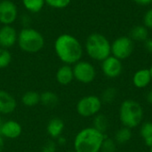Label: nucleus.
Listing matches in <instances>:
<instances>
[{
  "label": "nucleus",
  "mask_w": 152,
  "mask_h": 152,
  "mask_svg": "<svg viewBox=\"0 0 152 152\" xmlns=\"http://www.w3.org/2000/svg\"><path fill=\"white\" fill-rule=\"evenodd\" d=\"M53 49L58 59L63 64L70 66L81 61L84 54V46L81 42L76 37L68 33L57 37L53 44Z\"/></svg>",
  "instance_id": "obj_1"
},
{
  "label": "nucleus",
  "mask_w": 152,
  "mask_h": 152,
  "mask_svg": "<svg viewBox=\"0 0 152 152\" xmlns=\"http://www.w3.org/2000/svg\"><path fill=\"white\" fill-rule=\"evenodd\" d=\"M105 138V134L94 127H85L74 138V151L77 152H100Z\"/></svg>",
  "instance_id": "obj_2"
},
{
  "label": "nucleus",
  "mask_w": 152,
  "mask_h": 152,
  "mask_svg": "<svg viewBox=\"0 0 152 152\" xmlns=\"http://www.w3.org/2000/svg\"><path fill=\"white\" fill-rule=\"evenodd\" d=\"M110 46L111 44L110 40L104 35L94 32L87 37L85 42L84 50L90 59L102 62L111 55Z\"/></svg>",
  "instance_id": "obj_3"
},
{
  "label": "nucleus",
  "mask_w": 152,
  "mask_h": 152,
  "mask_svg": "<svg viewBox=\"0 0 152 152\" xmlns=\"http://www.w3.org/2000/svg\"><path fill=\"white\" fill-rule=\"evenodd\" d=\"M143 116V108L137 101L127 99L120 104L118 117L123 126L130 129L138 127L142 122Z\"/></svg>",
  "instance_id": "obj_4"
},
{
  "label": "nucleus",
  "mask_w": 152,
  "mask_h": 152,
  "mask_svg": "<svg viewBox=\"0 0 152 152\" xmlns=\"http://www.w3.org/2000/svg\"><path fill=\"white\" fill-rule=\"evenodd\" d=\"M45 45V37L37 29L32 27L22 28L18 31L17 45L27 53H39Z\"/></svg>",
  "instance_id": "obj_5"
},
{
  "label": "nucleus",
  "mask_w": 152,
  "mask_h": 152,
  "mask_svg": "<svg viewBox=\"0 0 152 152\" xmlns=\"http://www.w3.org/2000/svg\"><path fill=\"white\" fill-rule=\"evenodd\" d=\"M102 104L103 103L99 96L89 94L78 100L76 105V110L82 118H94L100 113Z\"/></svg>",
  "instance_id": "obj_6"
},
{
  "label": "nucleus",
  "mask_w": 152,
  "mask_h": 152,
  "mask_svg": "<svg viewBox=\"0 0 152 152\" xmlns=\"http://www.w3.org/2000/svg\"><path fill=\"white\" fill-rule=\"evenodd\" d=\"M74 79L81 84H91L96 78V69L93 63L81 60L72 66Z\"/></svg>",
  "instance_id": "obj_7"
},
{
  "label": "nucleus",
  "mask_w": 152,
  "mask_h": 152,
  "mask_svg": "<svg viewBox=\"0 0 152 152\" xmlns=\"http://www.w3.org/2000/svg\"><path fill=\"white\" fill-rule=\"evenodd\" d=\"M134 41L127 36H122L116 38L110 46L111 55L120 61L128 59L134 53Z\"/></svg>",
  "instance_id": "obj_8"
},
{
  "label": "nucleus",
  "mask_w": 152,
  "mask_h": 152,
  "mask_svg": "<svg viewBox=\"0 0 152 152\" xmlns=\"http://www.w3.org/2000/svg\"><path fill=\"white\" fill-rule=\"evenodd\" d=\"M19 19V9L12 0H0V25H12Z\"/></svg>",
  "instance_id": "obj_9"
},
{
  "label": "nucleus",
  "mask_w": 152,
  "mask_h": 152,
  "mask_svg": "<svg viewBox=\"0 0 152 152\" xmlns=\"http://www.w3.org/2000/svg\"><path fill=\"white\" fill-rule=\"evenodd\" d=\"M101 69L103 75L108 78H117L118 77L123 71V64L122 61L118 58L110 55L104 61H102Z\"/></svg>",
  "instance_id": "obj_10"
},
{
  "label": "nucleus",
  "mask_w": 152,
  "mask_h": 152,
  "mask_svg": "<svg viewBox=\"0 0 152 152\" xmlns=\"http://www.w3.org/2000/svg\"><path fill=\"white\" fill-rule=\"evenodd\" d=\"M18 31L12 25L0 26V48L10 49L17 45Z\"/></svg>",
  "instance_id": "obj_11"
},
{
  "label": "nucleus",
  "mask_w": 152,
  "mask_h": 152,
  "mask_svg": "<svg viewBox=\"0 0 152 152\" xmlns=\"http://www.w3.org/2000/svg\"><path fill=\"white\" fill-rule=\"evenodd\" d=\"M22 134L21 125L13 119H9L2 123L0 127V134L4 139L14 140L19 138Z\"/></svg>",
  "instance_id": "obj_12"
},
{
  "label": "nucleus",
  "mask_w": 152,
  "mask_h": 152,
  "mask_svg": "<svg viewBox=\"0 0 152 152\" xmlns=\"http://www.w3.org/2000/svg\"><path fill=\"white\" fill-rule=\"evenodd\" d=\"M16 108L17 101L14 96L5 90H0V115H10Z\"/></svg>",
  "instance_id": "obj_13"
},
{
  "label": "nucleus",
  "mask_w": 152,
  "mask_h": 152,
  "mask_svg": "<svg viewBox=\"0 0 152 152\" xmlns=\"http://www.w3.org/2000/svg\"><path fill=\"white\" fill-rule=\"evenodd\" d=\"M64 128H65V124L61 118H53L47 123L46 133L53 140H56L57 138L62 135Z\"/></svg>",
  "instance_id": "obj_14"
},
{
  "label": "nucleus",
  "mask_w": 152,
  "mask_h": 152,
  "mask_svg": "<svg viewBox=\"0 0 152 152\" xmlns=\"http://www.w3.org/2000/svg\"><path fill=\"white\" fill-rule=\"evenodd\" d=\"M55 78L58 84L61 86H68L74 80V74L72 66L62 64L56 71Z\"/></svg>",
  "instance_id": "obj_15"
},
{
  "label": "nucleus",
  "mask_w": 152,
  "mask_h": 152,
  "mask_svg": "<svg viewBox=\"0 0 152 152\" xmlns=\"http://www.w3.org/2000/svg\"><path fill=\"white\" fill-rule=\"evenodd\" d=\"M133 85L139 89L146 88L152 81L149 69H141L134 72L133 76Z\"/></svg>",
  "instance_id": "obj_16"
},
{
  "label": "nucleus",
  "mask_w": 152,
  "mask_h": 152,
  "mask_svg": "<svg viewBox=\"0 0 152 152\" xmlns=\"http://www.w3.org/2000/svg\"><path fill=\"white\" fill-rule=\"evenodd\" d=\"M59 96L54 92L45 91L40 94V103L47 109L55 108L59 104Z\"/></svg>",
  "instance_id": "obj_17"
},
{
  "label": "nucleus",
  "mask_w": 152,
  "mask_h": 152,
  "mask_svg": "<svg viewBox=\"0 0 152 152\" xmlns=\"http://www.w3.org/2000/svg\"><path fill=\"white\" fill-rule=\"evenodd\" d=\"M134 42H144L149 38V29L144 25H135L132 28L128 36Z\"/></svg>",
  "instance_id": "obj_18"
},
{
  "label": "nucleus",
  "mask_w": 152,
  "mask_h": 152,
  "mask_svg": "<svg viewBox=\"0 0 152 152\" xmlns=\"http://www.w3.org/2000/svg\"><path fill=\"white\" fill-rule=\"evenodd\" d=\"M22 6L28 13H38L40 12L45 5V0H21Z\"/></svg>",
  "instance_id": "obj_19"
},
{
  "label": "nucleus",
  "mask_w": 152,
  "mask_h": 152,
  "mask_svg": "<svg viewBox=\"0 0 152 152\" xmlns=\"http://www.w3.org/2000/svg\"><path fill=\"white\" fill-rule=\"evenodd\" d=\"M20 100L24 106L34 107L40 103V94L36 91H28L22 94Z\"/></svg>",
  "instance_id": "obj_20"
},
{
  "label": "nucleus",
  "mask_w": 152,
  "mask_h": 152,
  "mask_svg": "<svg viewBox=\"0 0 152 152\" xmlns=\"http://www.w3.org/2000/svg\"><path fill=\"white\" fill-rule=\"evenodd\" d=\"M140 135L145 145L150 148L152 145V122L147 121L141 124Z\"/></svg>",
  "instance_id": "obj_21"
},
{
  "label": "nucleus",
  "mask_w": 152,
  "mask_h": 152,
  "mask_svg": "<svg viewBox=\"0 0 152 152\" xmlns=\"http://www.w3.org/2000/svg\"><path fill=\"white\" fill-rule=\"evenodd\" d=\"M133 137V132L132 129L122 126L119 128L114 135V141L116 142L117 144H125L128 142Z\"/></svg>",
  "instance_id": "obj_22"
},
{
  "label": "nucleus",
  "mask_w": 152,
  "mask_h": 152,
  "mask_svg": "<svg viewBox=\"0 0 152 152\" xmlns=\"http://www.w3.org/2000/svg\"><path fill=\"white\" fill-rule=\"evenodd\" d=\"M93 127L97 129L98 131L105 134L109 128V120L108 118L104 114H97L94 117L93 119Z\"/></svg>",
  "instance_id": "obj_23"
},
{
  "label": "nucleus",
  "mask_w": 152,
  "mask_h": 152,
  "mask_svg": "<svg viewBox=\"0 0 152 152\" xmlns=\"http://www.w3.org/2000/svg\"><path fill=\"white\" fill-rule=\"evenodd\" d=\"M118 96V90L114 86H109L106 89L103 90L101 95V100L102 103L105 104H110L112 103Z\"/></svg>",
  "instance_id": "obj_24"
},
{
  "label": "nucleus",
  "mask_w": 152,
  "mask_h": 152,
  "mask_svg": "<svg viewBox=\"0 0 152 152\" xmlns=\"http://www.w3.org/2000/svg\"><path fill=\"white\" fill-rule=\"evenodd\" d=\"M12 61V53L8 49L0 48V69L7 68Z\"/></svg>",
  "instance_id": "obj_25"
},
{
  "label": "nucleus",
  "mask_w": 152,
  "mask_h": 152,
  "mask_svg": "<svg viewBox=\"0 0 152 152\" xmlns=\"http://www.w3.org/2000/svg\"><path fill=\"white\" fill-rule=\"evenodd\" d=\"M45 1L47 6L57 10L65 9L71 3V0H45Z\"/></svg>",
  "instance_id": "obj_26"
},
{
  "label": "nucleus",
  "mask_w": 152,
  "mask_h": 152,
  "mask_svg": "<svg viewBox=\"0 0 152 152\" xmlns=\"http://www.w3.org/2000/svg\"><path fill=\"white\" fill-rule=\"evenodd\" d=\"M117 143L114 139L105 138L100 152H117Z\"/></svg>",
  "instance_id": "obj_27"
},
{
  "label": "nucleus",
  "mask_w": 152,
  "mask_h": 152,
  "mask_svg": "<svg viewBox=\"0 0 152 152\" xmlns=\"http://www.w3.org/2000/svg\"><path fill=\"white\" fill-rule=\"evenodd\" d=\"M57 151V143L53 140L47 141L42 147V152H56Z\"/></svg>",
  "instance_id": "obj_28"
},
{
  "label": "nucleus",
  "mask_w": 152,
  "mask_h": 152,
  "mask_svg": "<svg viewBox=\"0 0 152 152\" xmlns=\"http://www.w3.org/2000/svg\"><path fill=\"white\" fill-rule=\"evenodd\" d=\"M143 25L148 28L152 29V8H150L143 16Z\"/></svg>",
  "instance_id": "obj_29"
},
{
  "label": "nucleus",
  "mask_w": 152,
  "mask_h": 152,
  "mask_svg": "<svg viewBox=\"0 0 152 152\" xmlns=\"http://www.w3.org/2000/svg\"><path fill=\"white\" fill-rule=\"evenodd\" d=\"M20 18V25H22V28H27V27H30V23H31V18L28 15V13L23 14Z\"/></svg>",
  "instance_id": "obj_30"
},
{
  "label": "nucleus",
  "mask_w": 152,
  "mask_h": 152,
  "mask_svg": "<svg viewBox=\"0 0 152 152\" xmlns=\"http://www.w3.org/2000/svg\"><path fill=\"white\" fill-rule=\"evenodd\" d=\"M143 45H144L145 50H146L148 53H151L152 54V38L149 37L148 39H146V40L143 42Z\"/></svg>",
  "instance_id": "obj_31"
},
{
  "label": "nucleus",
  "mask_w": 152,
  "mask_h": 152,
  "mask_svg": "<svg viewBox=\"0 0 152 152\" xmlns=\"http://www.w3.org/2000/svg\"><path fill=\"white\" fill-rule=\"evenodd\" d=\"M133 1L139 5H149L152 4V0H133Z\"/></svg>",
  "instance_id": "obj_32"
},
{
  "label": "nucleus",
  "mask_w": 152,
  "mask_h": 152,
  "mask_svg": "<svg viewBox=\"0 0 152 152\" xmlns=\"http://www.w3.org/2000/svg\"><path fill=\"white\" fill-rule=\"evenodd\" d=\"M66 142H67V141H66V138H65V137H63L62 135H61V136H60L59 138H57V139H56V143H57L58 145H61V146H62V145H65V144H66Z\"/></svg>",
  "instance_id": "obj_33"
},
{
  "label": "nucleus",
  "mask_w": 152,
  "mask_h": 152,
  "mask_svg": "<svg viewBox=\"0 0 152 152\" xmlns=\"http://www.w3.org/2000/svg\"><path fill=\"white\" fill-rule=\"evenodd\" d=\"M146 100H147V102L152 105V90H151L148 94H147V95H146Z\"/></svg>",
  "instance_id": "obj_34"
},
{
  "label": "nucleus",
  "mask_w": 152,
  "mask_h": 152,
  "mask_svg": "<svg viewBox=\"0 0 152 152\" xmlns=\"http://www.w3.org/2000/svg\"><path fill=\"white\" fill-rule=\"evenodd\" d=\"M4 146V137L0 134V152L3 151Z\"/></svg>",
  "instance_id": "obj_35"
},
{
  "label": "nucleus",
  "mask_w": 152,
  "mask_h": 152,
  "mask_svg": "<svg viewBox=\"0 0 152 152\" xmlns=\"http://www.w3.org/2000/svg\"><path fill=\"white\" fill-rule=\"evenodd\" d=\"M149 69H150V72H151V78H152V64H151V68H150Z\"/></svg>",
  "instance_id": "obj_36"
},
{
  "label": "nucleus",
  "mask_w": 152,
  "mask_h": 152,
  "mask_svg": "<svg viewBox=\"0 0 152 152\" xmlns=\"http://www.w3.org/2000/svg\"><path fill=\"white\" fill-rule=\"evenodd\" d=\"M3 121H2V118H1V115H0V127H1V125H2Z\"/></svg>",
  "instance_id": "obj_37"
},
{
  "label": "nucleus",
  "mask_w": 152,
  "mask_h": 152,
  "mask_svg": "<svg viewBox=\"0 0 152 152\" xmlns=\"http://www.w3.org/2000/svg\"><path fill=\"white\" fill-rule=\"evenodd\" d=\"M150 152H152V145L150 147Z\"/></svg>",
  "instance_id": "obj_38"
},
{
  "label": "nucleus",
  "mask_w": 152,
  "mask_h": 152,
  "mask_svg": "<svg viewBox=\"0 0 152 152\" xmlns=\"http://www.w3.org/2000/svg\"><path fill=\"white\" fill-rule=\"evenodd\" d=\"M69 152H77V151H69Z\"/></svg>",
  "instance_id": "obj_39"
},
{
  "label": "nucleus",
  "mask_w": 152,
  "mask_h": 152,
  "mask_svg": "<svg viewBox=\"0 0 152 152\" xmlns=\"http://www.w3.org/2000/svg\"><path fill=\"white\" fill-rule=\"evenodd\" d=\"M123 152H126V151H123Z\"/></svg>",
  "instance_id": "obj_40"
}]
</instances>
